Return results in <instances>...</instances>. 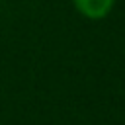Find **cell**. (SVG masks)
<instances>
[{
	"label": "cell",
	"instance_id": "obj_1",
	"mask_svg": "<svg viewBox=\"0 0 125 125\" xmlns=\"http://www.w3.org/2000/svg\"><path fill=\"white\" fill-rule=\"evenodd\" d=\"M74 6L82 16L98 20V18H104L111 10L113 0H74Z\"/></svg>",
	"mask_w": 125,
	"mask_h": 125
}]
</instances>
